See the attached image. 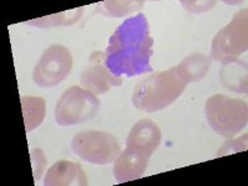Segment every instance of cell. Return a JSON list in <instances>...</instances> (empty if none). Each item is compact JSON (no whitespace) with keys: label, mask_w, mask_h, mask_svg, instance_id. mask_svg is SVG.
Instances as JSON below:
<instances>
[{"label":"cell","mask_w":248,"mask_h":186,"mask_svg":"<svg viewBox=\"0 0 248 186\" xmlns=\"http://www.w3.org/2000/svg\"><path fill=\"white\" fill-rule=\"evenodd\" d=\"M149 164V159L138 154L134 150L125 148L119 153L113 165V175L119 183L138 180L143 178Z\"/></svg>","instance_id":"11"},{"label":"cell","mask_w":248,"mask_h":186,"mask_svg":"<svg viewBox=\"0 0 248 186\" xmlns=\"http://www.w3.org/2000/svg\"><path fill=\"white\" fill-rule=\"evenodd\" d=\"M45 186H86L88 179L78 163L60 160L47 170L44 180Z\"/></svg>","instance_id":"10"},{"label":"cell","mask_w":248,"mask_h":186,"mask_svg":"<svg viewBox=\"0 0 248 186\" xmlns=\"http://www.w3.org/2000/svg\"><path fill=\"white\" fill-rule=\"evenodd\" d=\"M161 141V130L152 119H140L132 127L127 138V148L150 159Z\"/></svg>","instance_id":"9"},{"label":"cell","mask_w":248,"mask_h":186,"mask_svg":"<svg viewBox=\"0 0 248 186\" xmlns=\"http://www.w3.org/2000/svg\"><path fill=\"white\" fill-rule=\"evenodd\" d=\"M25 129L28 132L36 129L43 123L46 116V101L43 97L21 96L20 97Z\"/></svg>","instance_id":"14"},{"label":"cell","mask_w":248,"mask_h":186,"mask_svg":"<svg viewBox=\"0 0 248 186\" xmlns=\"http://www.w3.org/2000/svg\"><path fill=\"white\" fill-rule=\"evenodd\" d=\"M154 40L150 36L149 24L144 14L124 20L105 51V63L116 77H128L152 72L150 59L153 56Z\"/></svg>","instance_id":"1"},{"label":"cell","mask_w":248,"mask_h":186,"mask_svg":"<svg viewBox=\"0 0 248 186\" xmlns=\"http://www.w3.org/2000/svg\"><path fill=\"white\" fill-rule=\"evenodd\" d=\"M247 149V134H245L243 137L238 139H234V140H229L226 141V144L218 150V154L217 156H222V155L232 154V153H237L240 150H246Z\"/></svg>","instance_id":"18"},{"label":"cell","mask_w":248,"mask_h":186,"mask_svg":"<svg viewBox=\"0 0 248 186\" xmlns=\"http://www.w3.org/2000/svg\"><path fill=\"white\" fill-rule=\"evenodd\" d=\"M184 8H186L191 13H201L209 10L212 6L216 5V1H181Z\"/></svg>","instance_id":"19"},{"label":"cell","mask_w":248,"mask_h":186,"mask_svg":"<svg viewBox=\"0 0 248 186\" xmlns=\"http://www.w3.org/2000/svg\"><path fill=\"white\" fill-rule=\"evenodd\" d=\"M99 105L96 94L79 86H72L57 102L55 119L61 127L76 125L96 116Z\"/></svg>","instance_id":"5"},{"label":"cell","mask_w":248,"mask_h":186,"mask_svg":"<svg viewBox=\"0 0 248 186\" xmlns=\"http://www.w3.org/2000/svg\"><path fill=\"white\" fill-rule=\"evenodd\" d=\"M74 57L67 47L54 44L43 52L32 72V81L40 87H55L67 78Z\"/></svg>","instance_id":"7"},{"label":"cell","mask_w":248,"mask_h":186,"mask_svg":"<svg viewBox=\"0 0 248 186\" xmlns=\"http://www.w3.org/2000/svg\"><path fill=\"white\" fill-rule=\"evenodd\" d=\"M71 147L79 158L96 165L113 163L122 152L118 139L110 133L101 130L78 133L72 139Z\"/></svg>","instance_id":"6"},{"label":"cell","mask_w":248,"mask_h":186,"mask_svg":"<svg viewBox=\"0 0 248 186\" xmlns=\"http://www.w3.org/2000/svg\"><path fill=\"white\" fill-rule=\"evenodd\" d=\"M205 113L210 127L220 136H237L248 122L247 102L226 94H214L206 101Z\"/></svg>","instance_id":"3"},{"label":"cell","mask_w":248,"mask_h":186,"mask_svg":"<svg viewBox=\"0 0 248 186\" xmlns=\"http://www.w3.org/2000/svg\"><path fill=\"white\" fill-rule=\"evenodd\" d=\"M31 164H32V172H34V179L35 180H40L43 176L45 168L47 165V160H46L45 153L41 149L36 148L31 152L30 154Z\"/></svg>","instance_id":"17"},{"label":"cell","mask_w":248,"mask_h":186,"mask_svg":"<svg viewBox=\"0 0 248 186\" xmlns=\"http://www.w3.org/2000/svg\"><path fill=\"white\" fill-rule=\"evenodd\" d=\"M211 67V59L203 54H191L186 56L179 63L175 71L178 76L185 82L186 85L190 82H196L207 76Z\"/></svg>","instance_id":"12"},{"label":"cell","mask_w":248,"mask_h":186,"mask_svg":"<svg viewBox=\"0 0 248 186\" xmlns=\"http://www.w3.org/2000/svg\"><path fill=\"white\" fill-rule=\"evenodd\" d=\"M248 10L242 9L232 17L231 23L221 29L212 40L211 57L215 61L237 60L248 48Z\"/></svg>","instance_id":"4"},{"label":"cell","mask_w":248,"mask_h":186,"mask_svg":"<svg viewBox=\"0 0 248 186\" xmlns=\"http://www.w3.org/2000/svg\"><path fill=\"white\" fill-rule=\"evenodd\" d=\"M186 83L178 76L175 67L152 74L138 82L132 102L138 109L154 113L169 107L185 91Z\"/></svg>","instance_id":"2"},{"label":"cell","mask_w":248,"mask_h":186,"mask_svg":"<svg viewBox=\"0 0 248 186\" xmlns=\"http://www.w3.org/2000/svg\"><path fill=\"white\" fill-rule=\"evenodd\" d=\"M220 78L226 88L238 93L247 92V65L238 59L223 63Z\"/></svg>","instance_id":"13"},{"label":"cell","mask_w":248,"mask_h":186,"mask_svg":"<svg viewBox=\"0 0 248 186\" xmlns=\"http://www.w3.org/2000/svg\"><path fill=\"white\" fill-rule=\"evenodd\" d=\"M82 12H83L82 8L72 9V10H68V12L57 13V14L50 15V16L30 20V21H28V24L36 26V28H54V26L72 25L81 17Z\"/></svg>","instance_id":"16"},{"label":"cell","mask_w":248,"mask_h":186,"mask_svg":"<svg viewBox=\"0 0 248 186\" xmlns=\"http://www.w3.org/2000/svg\"><path fill=\"white\" fill-rule=\"evenodd\" d=\"M144 1H134V0H108V1H102L98 3L96 8V12L105 16L110 17H123L125 15H129L132 13L137 12L143 8Z\"/></svg>","instance_id":"15"},{"label":"cell","mask_w":248,"mask_h":186,"mask_svg":"<svg viewBox=\"0 0 248 186\" xmlns=\"http://www.w3.org/2000/svg\"><path fill=\"white\" fill-rule=\"evenodd\" d=\"M83 88L93 94H105L112 87L122 85L121 77H116L105 63V52L94 51L88 60V65L79 77Z\"/></svg>","instance_id":"8"}]
</instances>
